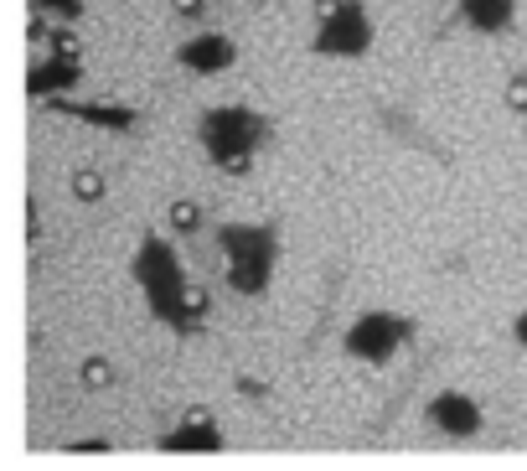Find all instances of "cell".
<instances>
[{"instance_id":"cell-1","label":"cell","mask_w":527,"mask_h":471,"mask_svg":"<svg viewBox=\"0 0 527 471\" xmlns=\"http://www.w3.org/2000/svg\"><path fill=\"white\" fill-rule=\"evenodd\" d=\"M135 280L145 290V306L155 311V321H166V327H176L181 337L202 332V316H207V290L186 285V270L181 259L166 239H150L135 249Z\"/></svg>"},{"instance_id":"cell-2","label":"cell","mask_w":527,"mask_h":471,"mask_svg":"<svg viewBox=\"0 0 527 471\" xmlns=\"http://www.w3.org/2000/svg\"><path fill=\"white\" fill-rule=\"evenodd\" d=\"M269 140V120L259 109H243V104H223V109H207L202 114V145L207 156L223 166V171H248L254 166V151Z\"/></svg>"},{"instance_id":"cell-3","label":"cell","mask_w":527,"mask_h":471,"mask_svg":"<svg viewBox=\"0 0 527 471\" xmlns=\"http://www.w3.org/2000/svg\"><path fill=\"white\" fill-rule=\"evenodd\" d=\"M217 249H223V270L238 296H264L274 275V254H279L274 233L259 223H223L217 228Z\"/></svg>"},{"instance_id":"cell-4","label":"cell","mask_w":527,"mask_h":471,"mask_svg":"<svg viewBox=\"0 0 527 471\" xmlns=\"http://www.w3.org/2000/svg\"><path fill=\"white\" fill-rule=\"evenodd\" d=\"M310 47L321 57H362L372 47V16L362 0H321V26Z\"/></svg>"},{"instance_id":"cell-5","label":"cell","mask_w":527,"mask_h":471,"mask_svg":"<svg viewBox=\"0 0 527 471\" xmlns=\"http://www.w3.org/2000/svg\"><path fill=\"white\" fill-rule=\"evenodd\" d=\"M403 342H409V327H403L398 316H388V311L357 316L352 332H347V352H352V358H362V363H388Z\"/></svg>"},{"instance_id":"cell-6","label":"cell","mask_w":527,"mask_h":471,"mask_svg":"<svg viewBox=\"0 0 527 471\" xmlns=\"http://www.w3.org/2000/svg\"><path fill=\"white\" fill-rule=\"evenodd\" d=\"M161 451H176V456H217L223 451V430L212 425L207 409H192L171 435H161Z\"/></svg>"},{"instance_id":"cell-7","label":"cell","mask_w":527,"mask_h":471,"mask_svg":"<svg viewBox=\"0 0 527 471\" xmlns=\"http://www.w3.org/2000/svg\"><path fill=\"white\" fill-rule=\"evenodd\" d=\"M233 57H238V47L223 32H197L192 42L176 47V63L192 73H223V68H233Z\"/></svg>"},{"instance_id":"cell-8","label":"cell","mask_w":527,"mask_h":471,"mask_svg":"<svg viewBox=\"0 0 527 471\" xmlns=\"http://www.w3.org/2000/svg\"><path fill=\"white\" fill-rule=\"evenodd\" d=\"M78 83H83L78 57H47V63H37L26 73V94L31 99H62V94H73Z\"/></svg>"},{"instance_id":"cell-9","label":"cell","mask_w":527,"mask_h":471,"mask_svg":"<svg viewBox=\"0 0 527 471\" xmlns=\"http://www.w3.org/2000/svg\"><path fill=\"white\" fill-rule=\"evenodd\" d=\"M57 114H68L78 125H99V130H135V109L130 104H78V99H47Z\"/></svg>"},{"instance_id":"cell-10","label":"cell","mask_w":527,"mask_h":471,"mask_svg":"<svg viewBox=\"0 0 527 471\" xmlns=\"http://www.w3.org/2000/svg\"><path fill=\"white\" fill-rule=\"evenodd\" d=\"M429 420L440 425L445 435H476L481 430V404L471 394H440L429 404Z\"/></svg>"},{"instance_id":"cell-11","label":"cell","mask_w":527,"mask_h":471,"mask_svg":"<svg viewBox=\"0 0 527 471\" xmlns=\"http://www.w3.org/2000/svg\"><path fill=\"white\" fill-rule=\"evenodd\" d=\"M517 16V0H460V21L471 32H502Z\"/></svg>"},{"instance_id":"cell-12","label":"cell","mask_w":527,"mask_h":471,"mask_svg":"<svg viewBox=\"0 0 527 471\" xmlns=\"http://www.w3.org/2000/svg\"><path fill=\"white\" fill-rule=\"evenodd\" d=\"M73 197H78V202H99V197H104V176L93 171V166H78V171H73Z\"/></svg>"},{"instance_id":"cell-13","label":"cell","mask_w":527,"mask_h":471,"mask_svg":"<svg viewBox=\"0 0 527 471\" xmlns=\"http://www.w3.org/2000/svg\"><path fill=\"white\" fill-rule=\"evenodd\" d=\"M171 228L176 233H197L202 228V208L197 202H171Z\"/></svg>"},{"instance_id":"cell-14","label":"cell","mask_w":527,"mask_h":471,"mask_svg":"<svg viewBox=\"0 0 527 471\" xmlns=\"http://www.w3.org/2000/svg\"><path fill=\"white\" fill-rule=\"evenodd\" d=\"M109 384H114L109 358H88V363H83V389H109Z\"/></svg>"},{"instance_id":"cell-15","label":"cell","mask_w":527,"mask_h":471,"mask_svg":"<svg viewBox=\"0 0 527 471\" xmlns=\"http://www.w3.org/2000/svg\"><path fill=\"white\" fill-rule=\"evenodd\" d=\"M37 11H52V16H62V21H78L83 16V0H31Z\"/></svg>"},{"instance_id":"cell-16","label":"cell","mask_w":527,"mask_h":471,"mask_svg":"<svg viewBox=\"0 0 527 471\" xmlns=\"http://www.w3.org/2000/svg\"><path fill=\"white\" fill-rule=\"evenodd\" d=\"M47 47H52V57H78V37L68 32V26H57V32H47Z\"/></svg>"},{"instance_id":"cell-17","label":"cell","mask_w":527,"mask_h":471,"mask_svg":"<svg viewBox=\"0 0 527 471\" xmlns=\"http://www.w3.org/2000/svg\"><path fill=\"white\" fill-rule=\"evenodd\" d=\"M507 104H512L517 114H527V78H512V83H507Z\"/></svg>"},{"instance_id":"cell-18","label":"cell","mask_w":527,"mask_h":471,"mask_svg":"<svg viewBox=\"0 0 527 471\" xmlns=\"http://www.w3.org/2000/svg\"><path fill=\"white\" fill-rule=\"evenodd\" d=\"M176 16H186V21H197V16H202V0H176Z\"/></svg>"},{"instance_id":"cell-19","label":"cell","mask_w":527,"mask_h":471,"mask_svg":"<svg viewBox=\"0 0 527 471\" xmlns=\"http://www.w3.org/2000/svg\"><path fill=\"white\" fill-rule=\"evenodd\" d=\"M26 37H31V42H47V21H42V16H31V26H26Z\"/></svg>"},{"instance_id":"cell-20","label":"cell","mask_w":527,"mask_h":471,"mask_svg":"<svg viewBox=\"0 0 527 471\" xmlns=\"http://www.w3.org/2000/svg\"><path fill=\"white\" fill-rule=\"evenodd\" d=\"M238 389H243V394H254V399H264V384H259V378H238Z\"/></svg>"},{"instance_id":"cell-21","label":"cell","mask_w":527,"mask_h":471,"mask_svg":"<svg viewBox=\"0 0 527 471\" xmlns=\"http://www.w3.org/2000/svg\"><path fill=\"white\" fill-rule=\"evenodd\" d=\"M512 332H517V342H522V347H527V311H522V316H517V327H512Z\"/></svg>"}]
</instances>
